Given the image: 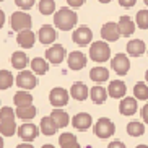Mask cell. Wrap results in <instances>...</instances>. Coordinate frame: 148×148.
Returning a JSON list of instances; mask_svg holds the SVG:
<instances>
[{
    "mask_svg": "<svg viewBox=\"0 0 148 148\" xmlns=\"http://www.w3.org/2000/svg\"><path fill=\"white\" fill-rule=\"evenodd\" d=\"M77 21H78L77 13L67 7H62L54 13V26L59 28L60 31H70L72 28H75Z\"/></svg>",
    "mask_w": 148,
    "mask_h": 148,
    "instance_id": "1",
    "label": "cell"
},
{
    "mask_svg": "<svg viewBox=\"0 0 148 148\" xmlns=\"http://www.w3.org/2000/svg\"><path fill=\"white\" fill-rule=\"evenodd\" d=\"M15 112L12 108L5 106V108L0 109V134L5 135V137H12V135L16 134V124H15Z\"/></svg>",
    "mask_w": 148,
    "mask_h": 148,
    "instance_id": "2",
    "label": "cell"
},
{
    "mask_svg": "<svg viewBox=\"0 0 148 148\" xmlns=\"http://www.w3.org/2000/svg\"><path fill=\"white\" fill-rule=\"evenodd\" d=\"M90 57H91V60L98 62V64H103V62L109 60L111 47H109L108 41H95L90 46Z\"/></svg>",
    "mask_w": 148,
    "mask_h": 148,
    "instance_id": "3",
    "label": "cell"
},
{
    "mask_svg": "<svg viewBox=\"0 0 148 148\" xmlns=\"http://www.w3.org/2000/svg\"><path fill=\"white\" fill-rule=\"evenodd\" d=\"M31 25H33V18L31 15H28L25 10H20V12H15L10 16V26L12 29L20 33V31L25 29H31Z\"/></svg>",
    "mask_w": 148,
    "mask_h": 148,
    "instance_id": "4",
    "label": "cell"
},
{
    "mask_svg": "<svg viewBox=\"0 0 148 148\" xmlns=\"http://www.w3.org/2000/svg\"><path fill=\"white\" fill-rule=\"evenodd\" d=\"M114 132H116V125L108 117L98 119V122L95 124V134L98 138H109V137L114 135Z\"/></svg>",
    "mask_w": 148,
    "mask_h": 148,
    "instance_id": "5",
    "label": "cell"
},
{
    "mask_svg": "<svg viewBox=\"0 0 148 148\" xmlns=\"http://www.w3.org/2000/svg\"><path fill=\"white\" fill-rule=\"evenodd\" d=\"M15 83H16L18 88H21V90H33V88L38 86V78H36L34 72L20 70L18 77L15 78Z\"/></svg>",
    "mask_w": 148,
    "mask_h": 148,
    "instance_id": "6",
    "label": "cell"
},
{
    "mask_svg": "<svg viewBox=\"0 0 148 148\" xmlns=\"http://www.w3.org/2000/svg\"><path fill=\"white\" fill-rule=\"evenodd\" d=\"M69 98H70L69 91L64 90V88H60V86L52 88L51 93H49V101H51V104L54 108H64V106H67Z\"/></svg>",
    "mask_w": 148,
    "mask_h": 148,
    "instance_id": "7",
    "label": "cell"
},
{
    "mask_svg": "<svg viewBox=\"0 0 148 148\" xmlns=\"http://www.w3.org/2000/svg\"><path fill=\"white\" fill-rule=\"evenodd\" d=\"M111 67H112V70L117 75H127L129 70H130V60H129V57H127L125 54L119 52V54H116V56L112 57Z\"/></svg>",
    "mask_w": 148,
    "mask_h": 148,
    "instance_id": "8",
    "label": "cell"
},
{
    "mask_svg": "<svg viewBox=\"0 0 148 148\" xmlns=\"http://www.w3.org/2000/svg\"><path fill=\"white\" fill-rule=\"evenodd\" d=\"M72 39H73L75 44H78V46H88L93 41V31L86 25H82V26H78L73 31Z\"/></svg>",
    "mask_w": 148,
    "mask_h": 148,
    "instance_id": "9",
    "label": "cell"
},
{
    "mask_svg": "<svg viewBox=\"0 0 148 148\" xmlns=\"http://www.w3.org/2000/svg\"><path fill=\"white\" fill-rule=\"evenodd\" d=\"M46 59L49 60V64H54V65L62 64L65 59V47L62 44H52L46 51Z\"/></svg>",
    "mask_w": 148,
    "mask_h": 148,
    "instance_id": "10",
    "label": "cell"
},
{
    "mask_svg": "<svg viewBox=\"0 0 148 148\" xmlns=\"http://www.w3.org/2000/svg\"><path fill=\"white\" fill-rule=\"evenodd\" d=\"M119 36H121V33H119L117 23L108 21V23H104V25H103V28H101V38H103V41L114 42V41L119 39Z\"/></svg>",
    "mask_w": 148,
    "mask_h": 148,
    "instance_id": "11",
    "label": "cell"
},
{
    "mask_svg": "<svg viewBox=\"0 0 148 148\" xmlns=\"http://www.w3.org/2000/svg\"><path fill=\"white\" fill-rule=\"evenodd\" d=\"M67 64H69L70 70H82L86 65V56L80 51H73L67 57Z\"/></svg>",
    "mask_w": 148,
    "mask_h": 148,
    "instance_id": "12",
    "label": "cell"
},
{
    "mask_svg": "<svg viewBox=\"0 0 148 148\" xmlns=\"http://www.w3.org/2000/svg\"><path fill=\"white\" fill-rule=\"evenodd\" d=\"M38 38H39V41L44 44V46L54 44V41H56V38H57L56 28H54L52 25H42L41 29H39V33H38Z\"/></svg>",
    "mask_w": 148,
    "mask_h": 148,
    "instance_id": "13",
    "label": "cell"
},
{
    "mask_svg": "<svg viewBox=\"0 0 148 148\" xmlns=\"http://www.w3.org/2000/svg\"><path fill=\"white\" fill-rule=\"evenodd\" d=\"M135 25L137 23L132 20L130 16H127V15H124V16H121V20H119L117 26H119V33H121V36H124V38H129V36H132L135 33Z\"/></svg>",
    "mask_w": 148,
    "mask_h": 148,
    "instance_id": "14",
    "label": "cell"
},
{
    "mask_svg": "<svg viewBox=\"0 0 148 148\" xmlns=\"http://www.w3.org/2000/svg\"><path fill=\"white\" fill-rule=\"evenodd\" d=\"M72 124H73V127L77 129V130L85 132V130H88V129L91 127L93 119L88 112H78L73 119H72Z\"/></svg>",
    "mask_w": 148,
    "mask_h": 148,
    "instance_id": "15",
    "label": "cell"
},
{
    "mask_svg": "<svg viewBox=\"0 0 148 148\" xmlns=\"http://www.w3.org/2000/svg\"><path fill=\"white\" fill-rule=\"evenodd\" d=\"M119 111L122 116H134L138 111V104H137V98H122L121 104H119Z\"/></svg>",
    "mask_w": 148,
    "mask_h": 148,
    "instance_id": "16",
    "label": "cell"
},
{
    "mask_svg": "<svg viewBox=\"0 0 148 148\" xmlns=\"http://www.w3.org/2000/svg\"><path fill=\"white\" fill-rule=\"evenodd\" d=\"M18 135H20V138L25 140V142H33V140L39 135V129H38L34 124H23V125H20V129H18Z\"/></svg>",
    "mask_w": 148,
    "mask_h": 148,
    "instance_id": "17",
    "label": "cell"
},
{
    "mask_svg": "<svg viewBox=\"0 0 148 148\" xmlns=\"http://www.w3.org/2000/svg\"><path fill=\"white\" fill-rule=\"evenodd\" d=\"M108 93L111 98H114V99H119V98H124L127 93V86L125 83L122 82V80H114V82L109 83L108 86Z\"/></svg>",
    "mask_w": 148,
    "mask_h": 148,
    "instance_id": "18",
    "label": "cell"
},
{
    "mask_svg": "<svg viewBox=\"0 0 148 148\" xmlns=\"http://www.w3.org/2000/svg\"><path fill=\"white\" fill-rule=\"evenodd\" d=\"M16 42L21 46L23 49H31L36 42V34L33 33L31 29H25V31H20L16 36Z\"/></svg>",
    "mask_w": 148,
    "mask_h": 148,
    "instance_id": "19",
    "label": "cell"
},
{
    "mask_svg": "<svg viewBox=\"0 0 148 148\" xmlns=\"http://www.w3.org/2000/svg\"><path fill=\"white\" fill-rule=\"evenodd\" d=\"M70 95H72V98L77 101H85L90 96V90H88V86L85 85V83L82 82H77L72 85V88H70Z\"/></svg>",
    "mask_w": 148,
    "mask_h": 148,
    "instance_id": "20",
    "label": "cell"
},
{
    "mask_svg": "<svg viewBox=\"0 0 148 148\" xmlns=\"http://www.w3.org/2000/svg\"><path fill=\"white\" fill-rule=\"evenodd\" d=\"M147 47H145V42L142 39H134L127 42V54L130 57H140L143 56Z\"/></svg>",
    "mask_w": 148,
    "mask_h": 148,
    "instance_id": "21",
    "label": "cell"
},
{
    "mask_svg": "<svg viewBox=\"0 0 148 148\" xmlns=\"http://www.w3.org/2000/svg\"><path fill=\"white\" fill-rule=\"evenodd\" d=\"M51 117H52V121L56 122V125L59 127V129H64V127L69 125V122H70V117H69V114L65 112V111H62L60 108H56L51 112Z\"/></svg>",
    "mask_w": 148,
    "mask_h": 148,
    "instance_id": "22",
    "label": "cell"
},
{
    "mask_svg": "<svg viewBox=\"0 0 148 148\" xmlns=\"http://www.w3.org/2000/svg\"><path fill=\"white\" fill-rule=\"evenodd\" d=\"M31 70L36 75H46L49 72V60L42 57H34L31 60Z\"/></svg>",
    "mask_w": 148,
    "mask_h": 148,
    "instance_id": "23",
    "label": "cell"
},
{
    "mask_svg": "<svg viewBox=\"0 0 148 148\" xmlns=\"http://www.w3.org/2000/svg\"><path fill=\"white\" fill-rule=\"evenodd\" d=\"M28 56L21 51H16V52L12 54V67L16 70H25L28 67Z\"/></svg>",
    "mask_w": 148,
    "mask_h": 148,
    "instance_id": "24",
    "label": "cell"
},
{
    "mask_svg": "<svg viewBox=\"0 0 148 148\" xmlns=\"http://www.w3.org/2000/svg\"><path fill=\"white\" fill-rule=\"evenodd\" d=\"M108 96H109V93L103 86H93L90 90V98H91V101L95 104H103L108 99Z\"/></svg>",
    "mask_w": 148,
    "mask_h": 148,
    "instance_id": "25",
    "label": "cell"
},
{
    "mask_svg": "<svg viewBox=\"0 0 148 148\" xmlns=\"http://www.w3.org/2000/svg\"><path fill=\"white\" fill-rule=\"evenodd\" d=\"M90 78L96 83H103L109 80V70L106 67H93L90 70Z\"/></svg>",
    "mask_w": 148,
    "mask_h": 148,
    "instance_id": "26",
    "label": "cell"
},
{
    "mask_svg": "<svg viewBox=\"0 0 148 148\" xmlns=\"http://www.w3.org/2000/svg\"><path fill=\"white\" fill-rule=\"evenodd\" d=\"M15 112H16V117L23 119V121H29V119H34L38 111L33 104H29V106H18Z\"/></svg>",
    "mask_w": 148,
    "mask_h": 148,
    "instance_id": "27",
    "label": "cell"
},
{
    "mask_svg": "<svg viewBox=\"0 0 148 148\" xmlns=\"http://www.w3.org/2000/svg\"><path fill=\"white\" fill-rule=\"evenodd\" d=\"M59 143H60V148H80L77 137L70 132H65L59 137Z\"/></svg>",
    "mask_w": 148,
    "mask_h": 148,
    "instance_id": "28",
    "label": "cell"
},
{
    "mask_svg": "<svg viewBox=\"0 0 148 148\" xmlns=\"http://www.w3.org/2000/svg\"><path fill=\"white\" fill-rule=\"evenodd\" d=\"M13 103H15V106H29V104H33V95L31 93H28L26 90H23V91H18V93H15V96H13Z\"/></svg>",
    "mask_w": 148,
    "mask_h": 148,
    "instance_id": "29",
    "label": "cell"
},
{
    "mask_svg": "<svg viewBox=\"0 0 148 148\" xmlns=\"http://www.w3.org/2000/svg\"><path fill=\"white\" fill-rule=\"evenodd\" d=\"M57 129H59V127L56 125V122L52 121L51 116L41 119V132H42L44 135H54L57 132Z\"/></svg>",
    "mask_w": 148,
    "mask_h": 148,
    "instance_id": "30",
    "label": "cell"
},
{
    "mask_svg": "<svg viewBox=\"0 0 148 148\" xmlns=\"http://www.w3.org/2000/svg\"><path fill=\"white\" fill-rule=\"evenodd\" d=\"M127 134L130 135V137H142V135L145 134V125L142 122L132 121V122H129V125H127Z\"/></svg>",
    "mask_w": 148,
    "mask_h": 148,
    "instance_id": "31",
    "label": "cell"
},
{
    "mask_svg": "<svg viewBox=\"0 0 148 148\" xmlns=\"http://www.w3.org/2000/svg\"><path fill=\"white\" fill-rule=\"evenodd\" d=\"M15 83V78L12 72L8 70H0V90H8Z\"/></svg>",
    "mask_w": 148,
    "mask_h": 148,
    "instance_id": "32",
    "label": "cell"
},
{
    "mask_svg": "<svg viewBox=\"0 0 148 148\" xmlns=\"http://www.w3.org/2000/svg\"><path fill=\"white\" fill-rule=\"evenodd\" d=\"M134 95L140 101L148 99V85H145V82H138L134 86Z\"/></svg>",
    "mask_w": 148,
    "mask_h": 148,
    "instance_id": "33",
    "label": "cell"
},
{
    "mask_svg": "<svg viewBox=\"0 0 148 148\" xmlns=\"http://www.w3.org/2000/svg\"><path fill=\"white\" fill-rule=\"evenodd\" d=\"M39 12L41 15H52L56 12V2L54 0H41L39 2Z\"/></svg>",
    "mask_w": 148,
    "mask_h": 148,
    "instance_id": "34",
    "label": "cell"
},
{
    "mask_svg": "<svg viewBox=\"0 0 148 148\" xmlns=\"http://www.w3.org/2000/svg\"><path fill=\"white\" fill-rule=\"evenodd\" d=\"M135 23H137V26L140 29H148V10H140L137 13Z\"/></svg>",
    "mask_w": 148,
    "mask_h": 148,
    "instance_id": "35",
    "label": "cell"
},
{
    "mask_svg": "<svg viewBox=\"0 0 148 148\" xmlns=\"http://www.w3.org/2000/svg\"><path fill=\"white\" fill-rule=\"evenodd\" d=\"M34 2L36 0H15V3H16V7H20L21 10H29V8H33V5H34Z\"/></svg>",
    "mask_w": 148,
    "mask_h": 148,
    "instance_id": "36",
    "label": "cell"
},
{
    "mask_svg": "<svg viewBox=\"0 0 148 148\" xmlns=\"http://www.w3.org/2000/svg\"><path fill=\"white\" fill-rule=\"evenodd\" d=\"M85 2H86V0H67V3H69L72 8H80V7H83Z\"/></svg>",
    "mask_w": 148,
    "mask_h": 148,
    "instance_id": "37",
    "label": "cell"
},
{
    "mask_svg": "<svg viewBox=\"0 0 148 148\" xmlns=\"http://www.w3.org/2000/svg\"><path fill=\"white\" fill-rule=\"evenodd\" d=\"M135 3H137V0H119V5L124 8H132Z\"/></svg>",
    "mask_w": 148,
    "mask_h": 148,
    "instance_id": "38",
    "label": "cell"
},
{
    "mask_svg": "<svg viewBox=\"0 0 148 148\" xmlns=\"http://www.w3.org/2000/svg\"><path fill=\"white\" fill-rule=\"evenodd\" d=\"M108 148H125V145L122 143L121 140H114V142H111V143H109Z\"/></svg>",
    "mask_w": 148,
    "mask_h": 148,
    "instance_id": "39",
    "label": "cell"
},
{
    "mask_svg": "<svg viewBox=\"0 0 148 148\" xmlns=\"http://www.w3.org/2000/svg\"><path fill=\"white\" fill-rule=\"evenodd\" d=\"M142 119L145 121V124H148V103L142 108Z\"/></svg>",
    "mask_w": 148,
    "mask_h": 148,
    "instance_id": "40",
    "label": "cell"
},
{
    "mask_svg": "<svg viewBox=\"0 0 148 148\" xmlns=\"http://www.w3.org/2000/svg\"><path fill=\"white\" fill-rule=\"evenodd\" d=\"M3 23H5V13L3 10H0V28L3 26Z\"/></svg>",
    "mask_w": 148,
    "mask_h": 148,
    "instance_id": "41",
    "label": "cell"
},
{
    "mask_svg": "<svg viewBox=\"0 0 148 148\" xmlns=\"http://www.w3.org/2000/svg\"><path fill=\"white\" fill-rule=\"evenodd\" d=\"M16 148H34V147H33L31 143H20Z\"/></svg>",
    "mask_w": 148,
    "mask_h": 148,
    "instance_id": "42",
    "label": "cell"
},
{
    "mask_svg": "<svg viewBox=\"0 0 148 148\" xmlns=\"http://www.w3.org/2000/svg\"><path fill=\"white\" fill-rule=\"evenodd\" d=\"M42 148H56L54 145H42Z\"/></svg>",
    "mask_w": 148,
    "mask_h": 148,
    "instance_id": "43",
    "label": "cell"
},
{
    "mask_svg": "<svg viewBox=\"0 0 148 148\" xmlns=\"http://www.w3.org/2000/svg\"><path fill=\"white\" fill-rule=\"evenodd\" d=\"M101 3H109V2H112V0H99Z\"/></svg>",
    "mask_w": 148,
    "mask_h": 148,
    "instance_id": "44",
    "label": "cell"
},
{
    "mask_svg": "<svg viewBox=\"0 0 148 148\" xmlns=\"http://www.w3.org/2000/svg\"><path fill=\"white\" fill-rule=\"evenodd\" d=\"M0 148H3V140H2V137H0Z\"/></svg>",
    "mask_w": 148,
    "mask_h": 148,
    "instance_id": "45",
    "label": "cell"
},
{
    "mask_svg": "<svg viewBox=\"0 0 148 148\" xmlns=\"http://www.w3.org/2000/svg\"><path fill=\"white\" fill-rule=\"evenodd\" d=\"M137 148H148V145H138Z\"/></svg>",
    "mask_w": 148,
    "mask_h": 148,
    "instance_id": "46",
    "label": "cell"
},
{
    "mask_svg": "<svg viewBox=\"0 0 148 148\" xmlns=\"http://www.w3.org/2000/svg\"><path fill=\"white\" fill-rule=\"evenodd\" d=\"M145 78H147V83H148V70H147V73H145Z\"/></svg>",
    "mask_w": 148,
    "mask_h": 148,
    "instance_id": "47",
    "label": "cell"
},
{
    "mask_svg": "<svg viewBox=\"0 0 148 148\" xmlns=\"http://www.w3.org/2000/svg\"><path fill=\"white\" fill-rule=\"evenodd\" d=\"M143 2H145V5H148V0H143Z\"/></svg>",
    "mask_w": 148,
    "mask_h": 148,
    "instance_id": "48",
    "label": "cell"
},
{
    "mask_svg": "<svg viewBox=\"0 0 148 148\" xmlns=\"http://www.w3.org/2000/svg\"><path fill=\"white\" fill-rule=\"evenodd\" d=\"M147 54H148V49H147Z\"/></svg>",
    "mask_w": 148,
    "mask_h": 148,
    "instance_id": "49",
    "label": "cell"
},
{
    "mask_svg": "<svg viewBox=\"0 0 148 148\" xmlns=\"http://www.w3.org/2000/svg\"><path fill=\"white\" fill-rule=\"evenodd\" d=\"M0 2H3V0H0Z\"/></svg>",
    "mask_w": 148,
    "mask_h": 148,
    "instance_id": "50",
    "label": "cell"
}]
</instances>
